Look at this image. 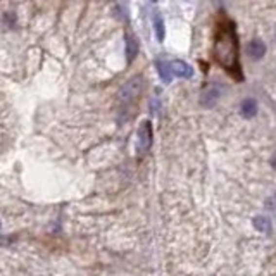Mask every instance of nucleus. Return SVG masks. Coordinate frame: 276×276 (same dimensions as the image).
<instances>
[{"mask_svg":"<svg viewBox=\"0 0 276 276\" xmlns=\"http://www.w3.org/2000/svg\"><path fill=\"white\" fill-rule=\"evenodd\" d=\"M138 50H140V43H138L136 37L133 33H126V61H128V64L135 61Z\"/></svg>","mask_w":276,"mask_h":276,"instance_id":"39448f33","label":"nucleus"},{"mask_svg":"<svg viewBox=\"0 0 276 276\" xmlns=\"http://www.w3.org/2000/svg\"><path fill=\"white\" fill-rule=\"evenodd\" d=\"M254 228L261 233H271V221L266 218V216H256L252 220Z\"/></svg>","mask_w":276,"mask_h":276,"instance_id":"1a4fd4ad","label":"nucleus"},{"mask_svg":"<svg viewBox=\"0 0 276 276\" xmlns=\"http://www.w3.org/2000/svg\"><path fill=\"white\" fill-rule=\"evenodd\" d=\"M240 112L245 119H250L258 114V102L254 98H245L242 104H240Z\"/></svg>","mask_w":276,"mask_h":276,"instance_id":"6e6552de","label":"nucleus"},{"mask_svg":"<svg viewBox=\"0 0 276 276\" xmlns=\"http://www.w3.org/2000/svg\"><path fill=\"white\" fill-rule=\"evenodd\" d=\"M142 88H144V80H142L140 74L129 78V80L119 88L117 104H119V117H121V119H126V117L131 116L128 109L135 107L136 100H138V97H140L142 93Z\"/></svg>","mask_w":276,"mask_h":276,"instance_id":"f03ea898","label":"nucleus"},{"mask_svg":"<svg viewBox=\"0 0 276 276\" xmlns=\"http://www.w3.org/2000/svg\"><path fill=\"white\" fill-rule=\"evenodd\" d=\"M221 92H223V88H221L220 85H211V87H207L201 95V104L204 107L216 106V102H218L221 97Z\"/></svg>","mask_w":276,"mask_h":276,"instance_id":"20e7f679","label":"nucleus"},{"mask_svg":"<svg viewBox=\"0 0 276 276\" xmlns=\"http://www.w3.org/2000/svg\"><path fill=\"white\" fill-rule=\"evenodd\" d=\"M214 59L233 80H243L239 62V37H237L235 23L230 19L220 21L216 28Z\"/></svg>","mask_w":276,"mask_h":276,"instance_id":"f257e3e1","label":"nucleus"},{"mask_svg":"<svg viewBox=\"0 0 276 276\" xmlns=\"http://www.w3.org/2000/svg\"><path fill=\"white\" fill-rule=\"evenodd\" d=\"M271 164H273V167H275V169H276V154H275V157H273Z\"/></svg>","mask_w":276,"mask_h":276,"instance_id":"f8f14e48","label":"nucleus"},{"mask_svg":"<svg viewBox=\"0 0 276 276\" xmlns=\"http://www.w3.org/2000/svg\"><path fill=\"white\" fill-rule=\"evenodd\" d=\"M154 30H155V37H157V40L163 42L166 31H164V21H163V18H161L159 12H155L154 14Z\"/></svg>","mask_w":276,"mask_h":276,"instance_id":"9b49d317","label":"nucleus"},{"mask_svg":"<svg viewBox=\"0 0 276 276\" xmlns=\"http://www.w3.org/2000/svg\"><path fill=\"white\" fill-rule=\"evenodd\" d=\"M157 66V71H159V76L163 78L164 83H171V76H173V71H171V64L169 62H164V61H157L155 62Z\"/></svg>","mask_w":276,"mask_h":276,"instance_id":"9d476101","label":"nucleus"},{"mask_svg":"<svg viewBox=\"0 0 276 276\" xmlns=\"http://www.w3.org/2000/svg\"><path fill=\"white\" fill-rule=\"evenodd\" d=\"M247 54H249L250 59H254V61H259V59H262L266 54V45L259 40V38H254L252 42H249V45H247Z\"/></svg>","mask_w":276,"mask_h":276,"instance_id":"423d86ee","label":"nucleus"},{"mask_svg":"<svg viewBox=\"0 0 276 276\" xmlns=\"http://www.w3.org/2000/svg\"><path fill=\"white\" fill-rule=\"evenodd\" d=\"M152 147V123L144 121L138 128V140H136V150L138 154H145Z\"/></svg>","mask_w":276,"mask_h":276,"instance_id":"7ed1b4c3","label":"nucleus"},{"mask_svg":"<svg viewBox=\"0 0 276 276\" xmlns=\"http://www.w3.org/2000/svg\"><path fill=\"white\" fill-rule=\"evenodd\" d=\"M152 2H157V0H152Z\"/></svg>","mask_w":276,"mask_h":276,"instance_id":"ddd939ff","label":"nucleus"},{"mask_svg":"<svg viewBox=\"0 0 276 276\" xmlns=\"http://www.w3.org/2000/svg\"><path fill=\"white\" fill-rule=\"evenodd\" d=\"M171 64V71L173 74L180 76V78H192L193 76V69L190 64H186L185 61H173Z\"/></svg>","mask_w":276,"mask_h":276,"instance_id":"0eeeda50","label":"nucleus"}]
</instances>
